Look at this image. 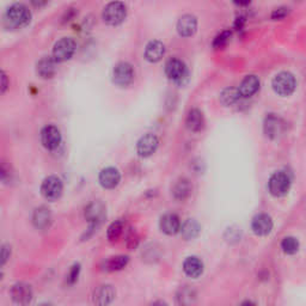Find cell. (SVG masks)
Masks as SVG:
<instances>
[{"instance_id":"obj_33","label":"cell","mask_w":306,"mask_h":306,"mask_svg":"<svg viewBox=\"0 0 306 306\" xmlns=\"http://www.w3.org/2000/svg\"><path fill=\"white\" fill-rule=\"evenodd\" d=\"M230 36H231V32L230 31H224L220 35H218L217 38L214 40V43H213L214 48H223L229 42Z\"/></svg>"},{"instance_id":"obj_36","label":"cell","mask_w":306,"mask_h":306,"mask_svg":"<svg viewBox=\"0 0 306 306\" xmlns=\"http://www.w3.org/2000/svg\"><path fill=\"white\" fill-rule=\"evenodd\" d=\"M286 13H287L286 9H282V7H281V9H277V10L274 11V12H273L272 17L274 18V19H280V18L285 17Z\"/></svg>"},{"instance_id":"obj_19","label":"cell","mask_w":306,"mask_h":306,"mask_svg":"<svg viewBox=\"0 0 306 306\" xmlns=\"http://www.w3.org/2000/svg\"><path fill=\"white\" fill-rule=\"evenodd\" d=\"M159 226L164 233L172 236V234H176L177 232L181 231V220L174 213H168L162 217Z\"/></svg>"},{"instance_id":"obj_6","label":"cell","mask_w":306,"mask_h":306,"mask_svg":"<svg viewBox=\"0 0 306 306\" xmlns=\"http://www.w3.org/2000/svg\"><path fill=\"white\" fill-rule=\"evenodd\" d=\"M76 48V41L72 37H62L54 45L53 57L56 62H64L73 56Z\"/></svg>"},{"instance_id":"obj_27","label":"cell","mask_w":306,"mask_h":306,"mask_svg":"<svg viewBox=\"0 0 306 306\" xmlns=\"http://www.w3.org/2000/svg\"><path fill=\"white\" fill-rule=\"evenodd\" d=\"M200 225L195 219H188L181 228V233L182 237L185 240H190L198 237V234L200 233Z\"/></svg>"},{"instance_id":"obj_30","label":"cell","mask_w":306,"mask_h":306,"mask_svg":"<svg viewBox=\"0 0 306 306\" xmlns=\"http://www.w3.org/2000/svg\"><path fill=\"white\" fill-rule=\"evenodd\" d=\"M240 97L238 89H233V87H229L225 89L220 95V101L224 105H231L236 102Z\"/></svg>"},{"instance_id":"obj_8","label":"cell","mask_w":306,"mask_h":306,"mask_svg":"<svg viewBox=\"0 0 306 306\" xmlns=\"http://www.w3.org/2000/svg\"><path fill=\"white\" fill-rule=\"evenodd\" d=\"M64 184L57 176H48L41 184V194L48 201H55L61 196Z\"/></svg>"},{"instance_id":"obj_2","label":"cell","mask_w":306,"mask_h":306,"mask_svg":"<svg viewBox=\"0 0 306 306\" xmlns=\"http://www.w3.org/2000/svg\"><path fill=\"white\" fill-rule=\"evenodd\" d=\"M106 217L105 206L102 201L96 200L90 202L85 208V218L90 224V232H94L101 226Z\"/></svg>"},{"instance_id":"obj_5","label":"cell","mask_w":306,"mask_h":306,"mask_svg":"<svg viewBox=\"0 0 306 306\" xmlns=\"http://www.w3.org/2000/svg\"><path fill=\"white\" fill-rule=\"evenodd\" d=\"M297 81L289 72H280L273 79V89L280 96H289L296 90Z\"/></svg>"},{"instance_id":"obj_24","label":"cell","mask_w":306,"mask_h":306,"mask_svg":"<svg viewBox=\"0 0 306 306\" xmlns=\"http://www.w3.org/2000/svg\"><path fill=\"white\" fill-rule=\"evenodd\" d=\"M128 262H129V257L126 255L111 256V257L103 261L102 269L105 270V272H117V270L124 269L128 264Z\"/></svg>"},{"instance_id":"obj_12","label":"cell","mask_w":306,"mask_h":306,"mask_svg":"<svg viewBox=\"0 0 306 306\" xmlns=\"http://www.w3.org/2000/svg\"><path fill=\"white\" fill-rule=\"evenodd\" d=\"M41 143L47 150H55L61 143V133L59 128L53 125H48L41 130Z\"/></svg>"},{"instance_id":"obj_21","label":"cell","mask_w":306,"mask_h":306,"mask_svg":"<svg viewBox=\"0 0 306 306\" xmlns=\"http://www.w3.org/2000/svg\"><path fill=\"white\" fill-rule=\"evenodd\" d=\"M51 223V213L47 207L41 206L34 210L32 214V224L38 230H46Z\"/></svg>"},{"instance_id":"obj_10","label":"cell","mask_w":306,"mask_h":306,"mask_svg":"<svg viewBox=\"0 0 306 306\" xmlns=\"http://www.w3.org/2000/svg\"><path fill=\"white\" fill-rule=\"evenodd\" d=\"M113 79L114 83L119 86H127L129 85L134 79V70L133 66L128 62H119L114 67L113 71Z\"/></svg>"},{"instance_id":"obj_29","label":"cell","mask_w":306,"mask_h":306,"mask_svg":"<svg viewBox=\"0 0 306 306\" xmlns=\"http://www.w3.org/2000/svg\"><path fill=\"white\" fill-rule=\"evenodd\" d=\"M124 229H125V224L122 220H116L111 224L108 228V231H106V237L110 242H116L119 240L120 237L124 233Z\"/></svg>"},{"instance_id":"obj_20","label":"cell","mask_w":306,"mask_h":306,"mask_svg":"<svg viewBox=\"0 0 306 306\" xmlns=\"http://www.w3.org/2000/svg\"><path fill=\"white\" fill-rule=\"evenodd\" d=\"M259 89V79L256 76L250 75L247 76L242 80L240 85L238 87V91L240 97H251L253 95H255Z\"/></svg>"},{"instance_id":"obj_23","label":"cell","mask_w":306,"mask_h":306,"mask_svg":"<svg viewBox=\"0 0 306 306\" xmlns=\"http://www.w3.org/2000/svg\"><path fill=\"white\" fill-rule=\"evenodd\" d=\"M196 291L189 286H183L176 294V303L178 306H193L196 302Z\"/></svg>"},{"instance_id":"obj_22","label":"cell","mask_w":306,"mask_h":306,"mask_svg":"<svg viewBox=\"0 0 306 306\" xmlns=\"http://www.w3.org/2000/svg\"><path fill=\"white\" fill-rule=\"evenodd\" d=\"M183 270H184V273L188 277L196 279L204 273V263L196 256H190V257L185 258V261L183 262Z\"/></svg>"},{"instance_id":"obj_37","label":"cell","mask_w":306,"mask_h":306,"mask_svg":"<svg viewBox=\"0 0 306 306\" xmlns=\"http://www.w3.org/2000/svg\"><path fill=\"white\" fill-rule=\"evenodd\" d=\"M7 86H9V81H7V76L5 72H1V92L4 94L6 91Z\"/></svg>"},{"instance_id":"obj_28","label":"cell","mask_w":306,"mask_h":306,"mask_svg":"<svg viewBox=\"0 0 306 306\" xmlns=\"http://www.w3.org/2000/svg\"><path fill=\"white\" fill-rule=\"evenodd\" d=\"M264 130L269 138H277L282 130V125L280 124V120L275 116L267 117L266 124H264Z\"/></svg>"},{"instance_id":"obj_38","label":"cell","mask_w":306,"mask_h":306,"mask_svg":"<svg viewBox=\"0 0 306 306\" xmlns=\"http://www.w3.org/2000/svg\"><path fill=\"white\" fill-rule=\"evenodd\" d=\"M151 306H168V304H166L165 302H163V300H157V302H154Z\"/></svg>"},{"instance_id":"obj_4","label":"cell","mask_w":306,"mask_h":306,"mask_svg":"<svg viewBox=\"0 0 306 306\" xmlns=\"http://www.w3.org/2000/svg\"><path fill=\"white\" fill-rule=\"evenodd\" d=\"M268 188L273 196L280 198V196L286 195L291 188V177L283 171L274 172L268 182Z\"/></svg>"},{"instance_id":"obj_17","label":"cell","mask_w":306,"mask_h":306,"mask_svg":"<svg viewBox=\"0 0 306 306\" xmlns=\"http://www.w3.org/2000/svg\"><path fill=\"white\" fill-rule=\"evenodd\" d=\"M164 54H165V46L158 40H153L149 42L146 48H145V59L149 62H152V64L160 61Z\"/></svg>"},{"instance_id":"obj_26","label":"cell","mask_w":306,"mask_h":306,"mask_svg":"<svg viewBox=\"0 0 306 306\" xmlns=\"http://www.w3.org/2000/svg\"><path fill=\"white\" fill-rule=\"evenodd\" d=\"M191 193V184L187 178H181L175 183L172 188V195L176 200L183 201L190 195Z\"/></svg>"},{"instance_id":"obj_3","label":"cell","mask_w":306,"mask_h":306,"mask_svg":"<svg viewBox=\"0 0 306 306\" xmlns=\"http://www.w3.org/2000/svg\"><path fill=\"white\" fill-rule=\"evenodd\" d=\"M102 16L105 23L109 26H119L127 16V7L121 1L109 2L103 10Z\"/></svg>"},{"instance_id":"obj_9","label":"cell","mask_w":306,"mask_h":306,"mask_svg":"<svg viewBox=\"0 0 306 306\" xmlns=\"http://www.w3.org/2000/svg\"><path fill=\"white\" fill-rule=\"evenodd\" d=\"M10 294L13 303L18 306H28L32 302V298H34L31 286L26 282L15 283L11 288Z\"/></svg>"},{"instance_id":"obj_35","label":"cell","mask_w":306,"mask_h":306,"mask_svg":"<svg viewBox=\"0 0 306 306\" xmlns=\"http://www.w3.org/2000/svg\"><path fill=\"white\" fill-rule=\"evenodd\" d=\"M10 255H11V248L7 244L2 245V248H1V264L2 266H4V264L7 262V259L10 258Z\"/></svg>"},{"instance_id":"obj_13","label":"cell","mask_w":306,"mask_h":306,"mask_svg":"<svg viewBox=\"0 0 306 306\" xmlns=\"http://www.w3.org/2000/svg\"><path fill=\"white\" fill-rule=\"evenodd\" d=\"M98 179H100L101 185L103 188H105V189H114L121 181V174L114 166H108V168H104L100 172Z\"/></svg>"},{"instance_id":"obj_7","label":"cell","mask_w":306,"mask_h":306,"mask_svg":"<svg viewBox=\"0 0 306 306\" xmlns=\"http://www.w3.org/2000/svg\"><path fill=\"white\" fill-rule=\"evenodd\" d=\"M165 73L169 79L178 84L184 83L188 78V68L182 60L177 57H171L165 64Z\"/></svg>"},{"instance_id":"obj_11","label":"cell","mask_w":306,"mask_h":306,"mask_svg":"<svg viewBox=\"0 0 306 306\" xmlns=\"http://www.w3.org/2000/svg\"><path fill=\"white\" fill-rule=\"evenodd\" d=\"M158 145H159V140H158L157 135L152 133L145 134L139 139L138 144H136V152L140 157H150L157 151Z\"/></svg>"},{"instance_id":"obj_16","label":"cell","mask_w":306,"mask_h":306,"mask_svg":"<svg viewBox=\"0 0 306 306\" xmlns=\"http://www.w3.org/2000/svg\"><path fill=\"white\" fill-rule=\"evenodd\" d=\"M198 29V19L193 15H184L177 22V31L183 37H189Z\"/></svg>"},{"instance_id":"obj_32","label":"cell","mask_w":306,"mask_h":306,"mask_svg":"<svg viewBox=\"0 0 306 306\" xmlns=\"http://www.w3.org/2000/svg\"><path fill=\"white\" fill-rule=\"evenodd\" d=\"M79 274H80V264L75 263L72 267H71L70 272L67 274V282L70 285H75V283L78 281Z\"/></svg>"},{"instance_id":"obj_15","label":"cell","mask_w":306,"mask_h":306,"mask_svg":"<svg viewBox=\"0 0 306 306\" xmlns=\"http://www.w3.org/2000/svg\"><path fill=\"white\" fill-rule=\"evenodd\" d=\"M115 294L111 285H101L94 292V303L97 306H108L115 299Z\"/></svg>"},{"instance_id":"obj_39","label":"cell","mask_w":306,"mask_h":306,"mask_svg":"<svg viewBox=\"0 0 306 306\" xmlns=\"http://www.w3.org/2000/svg\"><path fill=\"white\" fill-rule=\"evenodd\" d=\"M240 306H256V304L254 302H251V300H245V302H243L240 304Z\"/></svg>"},{"instance_id":"obj_34","label":"cell","mask_w":306,"mask_h":306,"mask_svg":"<svg viewBox=\"0 0 306 306\" xmlns=\"http://www.w3.org/2000/svg\"><path fill=\"white\" fill-rule=\"evenodd\" d=\"M139 243V237L135 232H130V234H128L127 237V247L129 249L136 248Z\"/></svg>"},{"instance_id":"obj_14","label":"cell","mask_w":306,"mask_h":306,"mask_svg":"<svg viewBox=\"0 0 306 306\" xmlns=\"http://www.w3.org/2000/svg\"><path fill=\"white\" fill-rule=\"evenodd\" d=\"M251 229H253L254 233L257 234V236H267V234H269L273 230L272 218L268 214H266V213L257 214L253 219Z\"/></svg>"},{"instance_id":"obj_18","label":"cell","mask_w":306,"mask_h":306,"mask_svg":"<svg viewBox=\"0 0 306 306\" xmlns=\"http://www.w3.org/2000/svg\"><path fill=\"white\" fill-rule=\"evenodd\" d=\"M37 75L42 79H51L56 73V61L53 56H43L36 65Z\"/></svg>"},{"instance_id":"obj_1","label":"cell","mask_w":306,"mask_h":306,"mask_svg":"<svg viewBox=\"0 0 306 306\" xmlns=\"http://www.w3.org/2000/svg\"><path fill=\"white\" fill-rule=\"evenodd\" d=\"M31 21V12L26 5L16 2L5 11L4 24L9 29H22Z\"/></svg>"},{"instance_id":"obj_40","label":"cell","mask_w":306,"mask_h":306,"mask_svg":"<svg viewBox=\"0 0 306 306\" xmlns=\"http://www.w3.org/2000/svg\"><path fill=\"white\" fill-rule=\"evenodd\" d=\"M38 306H53V305L49 304V303H42V304H40Z\"/></svg>"},{"instance_id":"obj_31","label":"cell","mask_w":306,"mask_h":306,"mask_svg":"<svg viewBox=\"0 0 306 306\" xmlns=\"http://www.w3.org/2000/svg\"><path fill=\"white\" fill-rule=\"evenodd\" d=\"M298 248H299V243H298V240L294 237H286L281 242V249H282L283 253L287 254V255H293V254H296L298 251Z\"/></svg>"},{"instance_id":"obj_25","label":"cell","mask_w":306,"mask_h":306,"mask_svg":"<svg viewBox=\"0 0 306 306\" xmlns=\"http://www.w3.org/2000/svg\"><path fill=\"white\" fill-rule=\"evenodd\" d=\"M185 125H187V128L191 132H200L204 126V114L199 109H191L187 115Z\"/></svg>"}]
</instances>
